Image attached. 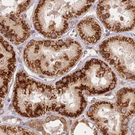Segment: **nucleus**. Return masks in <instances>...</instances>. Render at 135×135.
<instances>
[{"label": "nucleus", "mask_w": 135, "mask_h": 135, "mask_svg": "<svg viewBox=\"0 0 135 135\" xmlns=\"http://www.w3.org/2000/svg\"><path fill=\"white\" fill-rule=\"evenodd\" d=\"M16 65V53L13 46L1 37V102L8 93L9 84Z\"/></svg>", "instance_id": "1a4fd4ad"}, {"label": "nucleus", "mask_w": 135, "mask_h": 135, "mask_svg": "<svg viewBox=\"0 0 135 135\" xmlns=\"http://www.w3.org/2000/svg\"><path fill=\"white\" fill-rule=\"evenodd\" d=\"M41 125L35 126L36 130L46 135H64L68 130V123L64 118L50 115L41 122Z\"/></svg>", "instance_id": "ddd939ff"}, {"label": "nucleus", "mask_w": 135, "mask_h": 135, "mask_svg": "<svg viewBox=\"0 0 135 135\" xmlns=\"http://www.w3.org/2000/svg\"><path fill=\"white\" fill-rule=\"evenodd\" d=\"M95 0H40L34 13L35 29L46 38H60L68 31L69 21L86 13Z\"/></svg>", "instance_id": "f03ea898"}, {"label": "nucleus", "mask_w": 135, "mask_h": 135, "mask_svg": "<svg viewBox=\"0 0 135 135\" xmlns=\"http://www.w3.org/2000/svg\"><path fill=\"white\" fill-rule=\"evenodd\" d=\"M97 14L112 31L125 32L135 27V6L131 0H99Z\"/></svg>", "instance_id": "423d86ee"}, {"label": "nucleus", "mask_w": 135, "mask_h": 135, "mask_svg": "<svg viewBox=\"0 0 135 135\" xmlns=\"http://www.w3.org/2000/svg\"><path fill=\"white\" fill-rule=\"evenodd\" d=\"M32 0H1V17L20 15L27 9Z\"/></svg>", "instance_id": "4468645a"}, {"label": "nucleus", "mask_w": 135, "mask_h": 135, "mask_svg": "<svg viewBox=\"0 0 135 135\" xmlns=\"http://www.w3.org/2000/svg\"><path fill=\"white\" fill-rule=\"evenodd\" d=\"M1 32L10 42L18 45L29 37L30 28L20 15H9L1 17Z\"/></svg>", "instance_id": "9d476101"}, {"label": "nucleus", "mask_w": 135, "mask_h": 135, "mask_svg": "<svg viewBox=\"0 0 135 135\" xmlns=\"http://www.w3.org/2000/svg\"><path fill=\"white\" fill-rule=\"evenodd\" d=\"M99 51L120 76L135 80V41L133 39L120 36L109 37L100 44Z\"/></svg>", "instance_id": "39448f33"}, {"label": "nucleus", "mask_w": 135, "mask_h": 135, "mask_svg": "<svg viewBox=\"0 0 135 135\" xmlns=\"http://www.w3.org/2000/svg\"><path fill=\"white\" fill-rule=\"evenodd\" d=\"M12 104L16 112L22 117L36 118L54 112L56 88L29 78L20 71L16 78Z\"/></svg>", "instance_id": "7ed1b4c3"}, {"label": "nucleus", "mask_w": 135, "mask_h": 135, "mask_svg": "<svg viewBox=\"0 0 135 135\" xmlns=\"http://www.w3.org/2000/svg\"><path fill=\"white\" fill-rule=\"evenodd\" d=\"M87 115L104 135H125L128 131V118L109 102H96L90 107Z\"/></svg>", "instance_id": "0eeeda50"}, {"label": "nucleus", "mask_w": 135, "mask_h": 135, "mask_svg": "<svg viewBox=\"0 0 135 135\" xmlns=\"http://www.w3.org/2000/svg\"><path fill=\"white\" fill-rule=\"evenodd\" d=\"M82 52L81 44L71 38L32 40L25 48L23 58L32 71L52 77L68 73L78 62Z\"/></svg>", "instance_id": "f257e3e1"}, {"label": "nucleus", "mask_w": 135, "mask_h": 135, "mask_svg": "<svg viewBox=\"0 0 135 135\" xmlns=\"http://www.w3.org/2000/svg\"><path fill=\"white\" fill-rule=\"evenodd\" d=\"M117 108L120 114L126 118L135 115V90L123 88L118 90L116 95Z\"/></svg>", "instance_id": "f8f14e48"}, {"label": "nucleus", "mask_w": 135, "mask_h": 135, "mask_svg": "<svg viewBox=\"0 0 135 135\" xmlns=\"http://www.w3.org/2000/svg\"><path fill=\"white\" fill-rule=\"evenodd\" d=\"M79 37L85 44L93 45L96 44L102 37V27L97 20L92 17L84 19L77 26Z\"/></svg>", "instance_id": "9b49d317"}, {"label": "nucleus", "mask_w": 135, "mask_h": 135, "mask_svg": "<svg viewBox=\"0 0 135 135\" xmlns=\"http://www.w3.org/2000/svg\"><path fill=\"white\" fill-rule=\"evenodd\" d=\"M55 88L57 98L54 112L71 118L77 117L83 112L87 102L78 85L65 78L57 82Z\"/></svg>", "instance_id": "6e6552de"}, {"label": "nucleus", "mask_w": 135, "mask_h": 135, "mask_svg": "<svg viewBox=\"0 0 135 135\" xmlns=\"http://www.w3.org/2000/svg\"><path fill=\"white\" fill-rule=\"evenodd\" d=\"M1 135H38L34 131L21 127L8 125L1 126Z\"/></svg>", "instance_id": "dca6fc26"}, {"label": "nucleus", "mask_w": 135, "mask_h": 135, "mask_svg": "<svg viewBox=\"0 0 135 135\" xmlns=\"http://www.w3.org/2000/svg\"><path fill=\"white\" fill-rule=\"evenodd\" d=\"M87 95L104 94L114 89L117 77L106 63L97 58L88 60L80 70L65 77Z\"/></svg>", "instance_id": "20e7f679"}, {"label": "nucleus", "mask_w": 135, "mask_h": 135, "mask_svg": "<svg viewBox=\"0 0 135 135\" xmlns=\"http://www.w3.org/2000/svg\"><path fill=\"white\" fill-rule=\"evenodd\" d=\"M71 135H98L94 125L87 119H80L73 124L71 128Z\"/></svg>", "instance_id": "2eb2a0df"}]
</instances>
